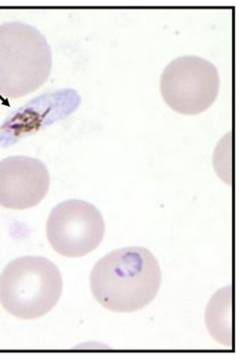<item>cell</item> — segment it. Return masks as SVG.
<instances>
[{"label":"cell","mask_w":249,"mask_h":362,"mask_svg":"<svg viewBox=\"0 0 249 362\" xmlns=\"http://www.w3.org/2000/svg\"><path fill=\"white\" fill-rule=\"evenodd\" d=\"M162 272L154 253L142 247L117 249L95 263L90 288L102 307L112 313L144 309L158 296Z\"/></svg>","instance_id":"6da1fadb"},{"label":"cell","mask_w":249,"mask_h":362,"mask_svg":"<svg viewBox=\"0 0 249 362\" xmlns=\"http://www.w3.org/2000/svg\"><path fill=\"white\" fill-rule=\"evenodd\" d=\"M53 66L51 46L30 25H0V95L24 98L47 81Z\"/></svg>","instance_id":"7a4b0ae2"},{"label":"cell","mask_w":249,"mask_h":362,"mask_svg":"<svg viewBox=\"0 0 249 362\" xmlns=\"http://www.w3.org/2000/svg\"><path fill=\"white\" fill-rule=\"evenodd\" d=\"M62 273L43 257H18L0 274V303L21 320H35L54 309L62 294Z\"/></svg>","instance_id":"3957f363"},{"label":"cell","mask_w":249,"mask_h":362,"mask_svg":"<svg viewBox=\"0 0 249 362\" xmlns=\"http://www.w3.org/2000/svg\"><path fill=\"white\" fill-rule=\"evenodd\" d=\"M161 93L178 114L196 116L213 105L221 78L216 66L198 56H182L171 62L161 76Z\"/></svg>","instance_id":"277c9868"},{"label":"cell","mask_w":249,"mask_h":362,"mask_svg":"<svg viewBox=\"0 0 249 362\" xmlns=\"http://www.w3.org/2000/svg\"><path fill=\"white\" fill-rule=\"evenodd\" d=\"M105 235L101 212L91 203L70 199L56 205L46 223L52 248L66 257H81L95 250Z\"/></svg>","instance_id":"5b68a950"},{"label":"cell","mask_w":249,"mask_h":362,"mask_svg":"<svg viewBox=\"0 0 249 362\" xmlns=\"http://www.w3.org/2000/svg\"><path fill=\"white\" fill-rule=\"evenodd\" d=\"M51 185L45 165L29 156H10L0 162V205L23 211L39 204Z\"/></svg>","instance_id":"8992f818"},{"label":"cell","mask_w":249,"mask_h":362,"mask_svg":"<svg viewBox=\"0 0 249 362\" xmlns=\"http://www.w3.org/2000/svg\"><path fill=\"white\" fill-rule=\"evenodd\" d=\"M206 324L211 336L223 345L232 346V286L215 293L207 307Z\"/></svg>","instance_id":"52a82bcc"}]
</instances>
